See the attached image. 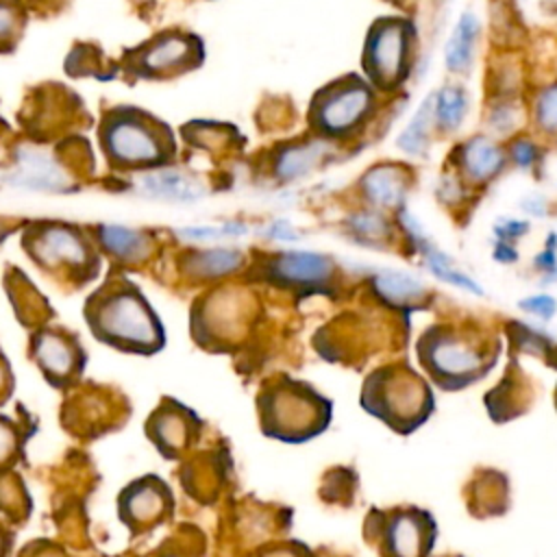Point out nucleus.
Returning <instances> with one entry per match:
<instances>
[{"instance_id": "1", "label": "nucleus", "mask_w": 557, "mask_h": 557, "mask_svg": "<svg viewBox=\"0 0 557 557\" xmlns=\"http://www.w3.org/2000/svg\"><path fill=\"white\" fill-rule=\"evenodd\" d=\"M85 318L91 333L117 350L150 355L163 346L159 318L133 285L96 294L87 302Z\"/></svg>"}, {"instance_id": "2", "label": "nucleus", "mask_w": 557, "mask_h": 557, "mask_svg": "<svg viewBox=\"0 0 557 557\" xmlns=\"http://www.w3.org/2000/svg\"><path fill=\"white\" fill-rule=\"evenodd\" d=\"M379 91L361 74H344L324 83L309 100L311 135L331 144L355 139L374 117Z\"/></svg>"}, {"instance_id": "3", "label": "nucleus", "mask_w": 557, "mask_h": 557, "mask_svg": "<svg viewBox=\"0 0 557 557\" xmlns=\"http://www.w3.org/2000/svg\"><path fill=\"white\" fill-rule=\"evenodd\" d=\"M418 30L405 15L376 17L363 39V78L379 91L389 94L407 83L416 61Z\"/></svg>"}, {"instance_id": "4", "label": "nucleus", "mask_w": 557, "mask_h": 557, "mask_svg": "<svg viewBox=\"0 0 557 557\" xmlns=\"http://www.w3.org/2000/svg\"><path fill=\"white\" fill-rule=\"evenodd\" d=\"M100 137L109 161L120 168H161L174 148L168 126L137 109L111 111Z\"/></svg>"}, {"instance_id": "5", "label": "nucleus", "mask_w": 557, "mask_h": 557, "mask_svg": "<svg viewBox=\"0 0 557 557\" xmlns=\"http://www.w3.org/2000/svg\"><path fill=\"white\" fill-rule=\"evenodd\" d=\"M424 368L444 383L466 385L476 379L485 366V348L468 331L455 326H431L418 344Z\"/></svg>"}, {"instance_id": "6", "label": "nucleus", "mask_w": 557, "mask_h": 557, "mask_svg": "<svg viewBox=\"0 0 557 557\" xmlns=\"http://www.w3.org/2000/svg\"><path fill=\"white\" fill-rule=\"evenodd\" d=\"M268 281L292 289H326L337 276L331 255L318 250H278L263 263Z\"/></svg>"}, {"instance_id": "7", "label": "nucleus", "mask_w": 557, "mask_h": 557, "mask_svg": "<svg viewBox=\"0 0 557 557\" xmlns=\"http://www.w3.org/2000/svg\"><path fill=\"white\" fill-rule=\"evenodd\" d=\"M507 165L505 148L487 133H476L461 139L448 154V172H453L468 189L494 183L507 170Z\"/></svg>"}, {"instance_id": "8", "label": "nucleus", "mask_w": 557, "mask_h": 557, "mask_svg": "<svg viewBox=\"0 0 557 557\" xmlns=\"http://www.w3.org/2000/svg\"><path fill=\"white\" fill-rule=\"evenodd\" d=\"M30 255L46 268L67 265L70 270L81 272L91 265L89 242L76 226L63 222L39 224L33 233Z\"/></svg>"}, {"instance_id": "9", "label": "nucleus", "mask_w": 557, "mask_h": 557, "mask_svg": "<svg viewBox=\"0 0 557 557\" xmlns=\"http://www.w3.org/2000/svg\"><path fill=\"white\" fill-rule=\"evenodd\" d=\"M409 189L411 170L398 161L372 163L357 178V191L363 200V207H372L383 213L403 209Z\"/></svg>"}, {"instance_id": "10", "label": "nucleus", "mask_w": 557, "mask_h": 557, "mask_svg": "<svg viewBox=\"0 0 557 557\" xmlns=\"http://www.w3.org/2000/svg\"><path fill=\"white\" fill-rule=\"evenodd\" d=\"M202 59L200 39L187 33H165L139 50L137 67L144 76L176 74L198 65Z\"/></svg>"}, {"instance_id": "11", "label": "nucleus", "mask_w": 557, "mask_h": 557, "mask_svg": "<svg viewBox=\"0 0 557 557\" xmlns=\"http://www.w3.org/2000/svg\"><path fill=\"white\" fill-rule=\"evenodd\" d=\"M335 148H337L335 144L320 139L315 135L307 139L302 137V139L287 141L272 152V163H270L272 176L283 185L300 181L311 172H315L322 163H326L333 157Z\"/></svg>"}, {"instance_id": "12", "label": "nucleus", "mask_w": 557, "mask_h": 557, "mask_svg": "<svg viewBox=\"0 0 557 557\" xmlns=\"http://www.w3.org/2000/svg\"><path fill=\"white\" fill-rule=\"evenodd\" d=\"M33 359L54 385L70 383L83 368L81 346L59 331H39L33 337Z\"/></svg>"}, {"instance_id": "13", "label": "nucleus", "mask_w": 557, "mask_h": 557, "mask_svg": "<svg viewBox=\"0 0 557 557\" xmlns=\"http://www.w3.org/2000/svg\"><path fill=\"white\" fill-rule=\"evenodd\" d=\"M168 509V490L157 479H141L120 494V518L126 524H154Z\"/></svg>"}, {"instance_id": "14", "label": "nucleus", "mask_w": 557, "mask_h": 557, "mask_svg": "<svg viewBox=\"0 0 557 557\" xmlns=\"http://www.w3.org/2000/svg\"><path fill=\"white\" fill-rule=\"evenodd\" d=\"M137 187L146 196L172 200V202H194L205 196V185L198 178L181 170H168V168H157V170H150L148 174H141L137 178Z\"/></svg>"}, {"instance_id": "15", "label": "nucleus", "mask_w": 557, "mask_h": 557, "mask_svg": "<svg viewBox=\"0 0 557 557\" xmlns=\"http://www.w3.org/2000/svg\"><path fill=\"white\" fill-rule=\"evenodd\" d=\"M481 37V22L472 11H463L446 41L444 48V61L446 70L453 74H468L474 65L476 54V41Z\"/></svg>"}, {"instance_id": "16", "label": "nucleus", "mask_w": 557, "mask_h": 557, "mask_svg": "<svg viewBox=\"0 0 557 557\" xmlns=\"http://www.w3.org/2000/svg\"><path fill=\"white\" fill-rule=\"evenodd\" d=\"M372 289L379 300L392 307H407V305L411 307L426 296V285L420 281V276L407 270H396V268H385L374 272Z\"/></svg>"}, {"instance_id": "17", "label": "nucleus", "mask_w": 557, "mask_h": 557, "mask_svg": "<svg viewBox=\"0 0 557 557\" xmlns=\"http://www.w3.org/2000/svg\"><path fill=\"white\" fill-rule=\"evenodd\" d=\"M246 255L239 248H207V250H191L185 257V270L194 278H224L237 274L246 268Z\"/></svg>"}, {"instance_id": "18", "label": "nucleus", "mask_w": 557, "mask_h": 557, "mask_svg": "<svg viewBox=\"0 0 557 557\" xmlns=\"http://www.w3.org/2000/svg\"><path fill=\"white\" fill-rule=\"evenodd\" d=\"M344 228L348 237L359 246L383 248L394 237V222L379 209L359 207L344 218Z\"/></svg>"}, {"instance_id": "19", "label": "nucleus", "mask_w": 557, "mask_h": 557, "mask_svg": "<svg viewBox=\"0 0 557 557\" xmlns=\"http://www.w3.org/2000/svg\"><path fill=\"white\" fill-rule=\"evenodd\" d=\"M431 100L435 131L457 133L470 109L468 89L461 83H444L437 91L431 94Z\"/></svg>"}, {"instance_id": "20", "label": "nucleus", "mask_w": 557, "mask_h": 557, "mask_svg": "<svg viewBox=\"0 0 557 557\" xmlns=\"http://www.w3.org/2000/svg\"><path fill=\"white\" fill-rule=\"evenodd\" d=\"M96 239L104 252L120 261H139L150 252V237L128 226H98Z\"/></svg>"}, {"instance_id": "21", "label": "nucleus", "mask_w": 557, "mask_h": 557, "mask_svg": "<svg viewBox=\"0 0 557 557\" xmlns=\"http://www.w3.org/2000/svg\"><path fill=\"white\" fill-rule=\"evenodd\" d=\"M435 131V122H433V100L431 96H426L420 107L416 109L413 117L407 122V126L400 131V135L396 137V146L413 159H420L426 154L429 144H431V135Z\"/></svg>"}, {"instance_id": "22", "label": "nucleus", "mask_w": 557, "mask_h": 557, "mask_svg": "<svg viewBox=\"0 0 557 557\" xmlns=\"http://www.w3.org/2000/svg\"><path fill=\"white\" fill-rule=\"evenodd\" d=\"M422 259H424L429 272H431L437 281H442V283H446V285H453V287H457V289H463V292H468V294H472V296H483L481 283L474 281L466 270L457 268L455 261H453V257H450L448 252H444L442 248H437L435 244H431V246L422 252Z\"/></svg>"}, {"instance_id": "23", "label": "nucleus", "mask_w": 557, "mask_h": 557, "mask_svg": "<svg viewBox=\"0 0 557 557\" xmlns=\"http://www.w3.org/2000/svg\"><path fill=\"white\" fill-rule=\"evenodd\" d=\"M150 440L163 455H174L185 444L187 437V424L178 413H172L168 409H159L148 426Z\"/></svg>"}, {"instance_id": "24", "label": "nucleus", "mask_w": 557, "mask_h": 557, "mask_svg": "<svg viewBox=\"0 0 557 557\" xmlns=\"http://www.w3.org/2000/svg\"><path fill=\"white\" fill-rule=\"evenodd\" d=\"M527 117V111L520 102V98H492V104L485 115V124L492 133V137H507L518 135V128L522 126Z\"/></svg>"}, {"instance_id": "25", "label": "nucleus", "mask_w": 557, "mask_h": 557, "mask_svg": "<svg viewBox=\"0 0 557 557\" xmlns=\"http://www.w3.org/2000/svg\"><path fill=\"white\" fill-rule=\"evenodd\" d=\"M413 516H398L389 524L387 542L394 557H420L422 553V529Z\"/></svg>"}, {"instance_id": "26", "label": "nucleus", "mask_w": 557, "mask_h": 557, "mask_svg": "<svg viewBox=\"0 0 557 557\" xmlns=\"http://www.w3.org/2000/svg\"><path fill=\"white\" fill-rule=\"evenodd\" d=\"M531 122L537 133L557 137V81L542 85L531 98Z\"/></svg>"}, {"instance_id": "27", "label": "nucleus", "mask_w": 557, "mask_h": 557, "mask_svg": "<svg viewBox=\"0 0 557 557\" xmlns=\"http://www.w3.org/2000/svg\"><path fill=\"white\" fill-rule=\"evenodd\" d=\"M20 185L37 187V189H59L63 187V176L54 168V163L41 154L28 157L20 165V176L15 178Z\"/></svg>"}, {"instance_id": "28", "label": "nucleus", "mask_w": 557, "mask_h": 557, "mask_svg": "<svg viewBox=\"0 0 557 557\" xmlns=\"http://www.w3.org/2000/svg\"><path fill=\"white\" fill-rule=\"evenodd\" d=\"M505 152H507V163H511L520 172L535 170L544 159L542 144L531 135H513Z\"/></svg>"}, {"instance_id": "29", "label": "nucleus", "mask_w": 557, "mask_h": 557, "mask_svg": "<svg viewBox=\"0 0 557 557\" xmlns=\"http://www.w3.org/2000/svg\"><path fill=\"white\" fill-rule=\"evenodd\" d=\"M246 233H248V224L242 220H231L220 226H187L178 231L183 239H191V242H220V239L244 237Z\"/></svg>"}, {"instance_id": "30", "label": "nucleus", "mask_w": 557, "mask_h": 557, "mask_svg": "<svg viewBox=\"0 0 557 557\" xmlns=\"http://www.w3.org/2000/svg\"><path fill=\"white\" fill-rule=\"evenodd\" d=\"M533 270L540 274V285H550L557 281V233L550 231L544 237V248L531 259Z\"/></svg>"}, {"instance_id": "31", "label": "nucleus", "mask_w": 557, "mask_h": 557, "mask_svg": "<svg viewBox=\"0 0 557 557\" xmlns=\"http://www.w3.org/2000/svg\"><path fill=\"white\" fill-rule=\"evenodd\" d=\"M529 231H531V222H529V220L511 218V215H500V218L492 224V235H494V239L511 242V244H518Z\"/></svg>"}, {"instance_id": "32", "label": "nucleus", "mask_w": 557, "mask_h": 557, "mask_svg": "<svg viewBox=\"0 0 557 557\" xmlns=\"http://www.w3.org/2000/svg\"><path fill=\"white\" fill-rule=\"evenodd\" d=\"M520 309L540 320H550L557 313V300L550 294H533L520 300Z\"/></svg>"}, {"instance_id": "33", "label": "nucleus", "mask_w": 557, "mask_h": 557, "mask_svg": "<svg viewBox=\"0 0 557 557\" xmlns=\"http://www.w3.org/2000/svg\"><path fill=\"white\" fill-rule=\"evenodd\" d=\"M263 235L272 242H278V244H294V242H300V233L298 228L287 220V218H276L272 222H268Z\"/></svg>"}, {"instance_id": "34", "label": "nucleus", "mask_w": 557, "mask_h": 557, "mask_svg": "<svg viewBox=\"0 0 557 557\" xmlns=\"http://www.w3.org/2000/svg\"><path fill=\"white\" fill-rule=\"evenodd\" d=\"M17 453V431L11 420L0 416V463H7Z\"/></svg>"}, {"instance_id": "35", "label": "nucleus", "mask_w": 557, "mask_h": 557, "mask_svg": "<svg viewBox=\"0 0 557 557\" xmlns=\"http://www.w3.org/2000/svg\"><path fill=\"white\" fill-rule=\"evenodd\" d=\"M492 259H494L496 263H503V265L518 263V259H520L518 246H516V244H511V242L494 239V244H492Z\"/></svg>"}, {"instance_id": "36", "label": "nucleus", "mask_w": 557, "mask_h": 557, "mask_svg": "<svg viewBox=\"0 0 557 557\" xmlns=\"http://www.w3.org/2000/svg\"><path fill=\"white\" fill-rule=\"evenodd\" d=\"M520 209L527 218H544L548 213V200L542 194H529L520 200Z\"/></svg>"}, {"instance_id": "37", "label": "nucleus", "mask_w": 557, "mask_h": 557, "mask_svg": "<svg viewBox=\"0 0 557 557\" xmlns=\"http://www.w3.org/2000/svg\"><path fill=\"white\" fill-rule=\"evenodd\" d=\"M15 7H9L7 2H0V41L7 39L15 30Z\"/></svg>"}, {"instance_id": "38", "label": "nucleus", "mask_w": 557, "mask_h": 557, "mask_svg": "<svg viewBox=\"0 0 557 557\" xmlns=\"http://www.w3.org/2000/svg\"><path fill=\"white\" fill-rule=\"evenodd\" d=\"M7 379H9V370H7V366L0 361V389H2V385L9 383Z\"/></svg>"}, {"instance_id": "39", "label": "nucleus", "mask_w": 557, "mask_h": 557, "mask_svg": "<svg viewBox=\"0 0 557 557\" xmlns=\"http://www.w3.org/2000/svg\"><path fill=\"white\" fill-rule=\"evenodd\" d=\"M0 555H2V546H0Z\"/></svg>"}]
</instances>
